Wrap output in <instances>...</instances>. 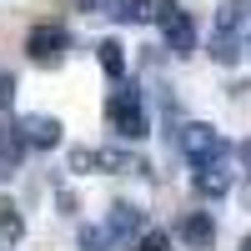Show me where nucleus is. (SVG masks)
I'll return each mask as SVG.
<instances>
[{"mask_svg": "<svg viewBox=\"0 0 251 251\" xmlns=\"http://www.w3.org/2000/svg\"><path fill=\"white\" fill-rule=\"evenodd\" d=\"M151 20L161 25V35H166V46H171L176 55H191V50H196V20H191V10H181L176 0H156V10H151Z\"/></svg>", "mask_w": 251, "mask_h": 251, "instance_id": "2", "label": "nucleus"}, {"mask_svg": "<svg viewBox=\"0 0 251 251\" xmlns=\"http://www.w3.org/2000/svg\"><path fill=\"white\" fill-rule=\"evenodd\" d=\"M15 166H20V136L15 126H0V181H10Z\"/></svg>", "mask_w": 251, "mask_h": 251, "instance_id": "9", "label": "nucleus"}, {"mask_svg": "<svg viewBox=\"0 0 251 251\" xmlns=\"http://www.w3.org/2000/svg\"><path fill=\"white\" fill-rule=\"evenodd\" d=\"M156 0H111V15L126 20V25H141V20H151Z\"/></svg>", "mask_w": 251, "mask_h": 251, "instance_id": "11", "label": "nucleus"}, {"mask_svg": "<svg viewBox=\"0 0 251 251\" xmlns=\"http://www.w3.org/2000/svg\"><path fill=\"white\" fill-rule=\"evenodd\" d=\"M241 161H246V166H251V141H246V146H241Z\"/></svg>", "mask_w": 251, "mask_h": 251, "instance_id": "20", "label": "nucleus"}, {"mask_svg": "<svg viewBox=\"0 0 251 251\" xmlns=\"http://www.w3.org/2000/svg\"><path fill=\"white\" fill-rule=\"evenodd\" d=\"M241 15H246V0H226L221 15H216V35H236L241 30Z\"/></svg>", "mask_w": 251, "mask_h": 251, "instance_id": "12", "label": "nucleus"}, {"mask_svg": "<svg viewBox=\"0 0 251 251\" xmlns=\"http://www.w3.org/2000/svg\"><path fill=\"white\" fill-rule=\"evenodd\" d=\"M226 186H231V176L221 171V161L196 166V191H201V196H226Z\"/></svg>", "mask_w": 251, "mask_h": 251, "instance_id": "10", "label": "nucleus"}, {"mask_svg": "<svg viewBox=\"0 0 251 251\" xmlns=\"http://www.w3.org/2000/svg\"><path fill=\"white\" fill-rule=\"evenodd\" d=\"M96 166H100V151H86V146L71 151V171H96Z\"/></svg>", "mask_w": 251, "mask_h": 251, "instance_id": "15", "label": "nucleus"}, {"mask_svg": "<svg viewBox=\"0 0 251 251\" xmlns=\"http://www.w3.org/2000/svg\"><path fill=\"white\" fill-rule=\"evenodd\" d=\"M80 251H106V231H86L80 236Z\"/></svg>", "mask_w": 251, "mask_h": 251, "instance_id": "18", "label": "nucleus"}, {"mask_svg": "<svg viewBox=\"0 0 251 251\" xmlns=\"http://www.w3.org/2000/svg\"><path fill=\"white\" fill-rule=\"evenodd\" d=\"M15 131H20V146H35V151L60 146V121H55V116H25Z\"/></svg>", "mask_w": 251, "mask_h": 251, "instance_id": "5", "label": "nucleus"}, {"mask_svg": "<svg viewBox=\"0 0 251 251\" xmlns=\"http://www.w3.org/2000/svg\"><path fill=\"white\" fill-rule=\"evenodd\" d=\"M0 236H5V241H20V216H15L10 201H0Z\"/></svg>", "mask_w": 251, "mask_h": 251, "instance_id": "14", "label": "nucleus"}, {"mask_svg": "<svg viewBox=\"0 0 251 251\" xmlns=\"http://www.w3.org/2000/svg\"><path fill=\"white\" fill-rule=\"evenodd\" d=\"M181 151L191 156L196 166H211L226 156V141L216 136V126H206V121H191V126H181Z\"/></svg>", "mask_w": 251, "mask_h": 251, "instance_id": "3", "label": "nucleus"}, {"mask_svg": "<svg viewBox=\"0 0 251 251\" xmlns=\"http://www.w3.org/2000/svg\"><path fill=\"white\" fill-rule=\"evenodd\" d=\"M10 100H15V75L0 71V106H10Z\"/></svg>", "mask_w": 251, "mask_h": 251, "instance_id": "17", "label": "nucleus"}, {"mask_svg": "<svg viewBox=\"0 0 251 251\" xmlns=\"http://www.w3.org/2000/svg\"><path fill=\"white\" fill-rule=\"evenodd\" d=\"M106 121H111V131L126 136V141H141L146 131H151V121H146V106H141V91H136V86H121V91L106 100Z\"/></svg>", "mask_w": 251, "mask_h": 251, "instance_id": "1", "label": "nucleus"}, {"mask_svg": "<svg viewBox=\"0 0 251 251\" xmlns=\"http://www.w3.org/2000/svg\"><path fill=\"white\" fill-rule=\"evenodd\" d=\"M100 231H106V241H126V236H136V231H141V211H136L131 201H116Z\"/></svg>", "mask_w": 251, "mask_h": 251, "instance_id": "6", "label": "nucleus"}, {"mask_svg": "<svg viewBox=\"0 0 251 251\" xmlns=\"http://www.w3.org/2000/svg\"><path fill=\"white\" fill-rule=\"evenodd\" d=\"M96 60H100V71H106L111 80L126 75V50H121V40H116V35H106V40L96 46Z\"/></svg>", "mask_w": 251, "mask_h": 251, "instance_id": "8", "label": "nucleus"}, {"mask_svg": "<svg viewBox=\"0 0 251 251\" xmlns=\"http://www.w3.org/2000/svg\"><path fill=\"white\" fill-rule=\"evenodd\" d=\"M66 46H71V35H66V25H55V20H40V25H30V35H25V50H30V60H40V66H55V60L66 55Z\"/></svg>", "mask_w": 251, "mask_h": 251, "instance_id": "4", "label": "nucleus"}, {"mask_svg": "<svg viewBox=\"0 0 251 251\" xmlns=\"http://www.w3.org/2000/svg\"><path fill=\"white\" fill-rule=\"evenodd\" d=\"M75 10H111V0H75Z\"/></svg>", "mask_w": 251, "mask_h": 251, "instance_id": "19", "label": "nucleus"}, {"mask_svg": "<svg viewBox=\"0 0 251 251\" xmlns=\"http://www.w3.org/2000/svg\"><path fill=\"white\" fill-rule=\"evenodd\" d=\"M176 231H181L186 246H211V241H216V221L206 216V211H191V216L176 226Z\"/></svg>", "mask_w": 251, "mask_h": 251, "instance_id": "7", "label": "nucleus"}, {"mask_svg": "<svg viewBox=\"0 0 251 251\" xmlns=\"http://www.w3.org/2000/svg\"><path fill=\"white\" fill-rule=\"evenodd\" d=\"M166 246H171V236H166V231H146L136 251H166Z\"/></svg>", "mask_w": 251, "mask_h": 251, "instance_id": "16", "label": "nucleus"}, {"mask_svg": "<svg viewBox=\"0 0 251 251\" xmlns=\"http://www.w3.org/2000/svg\"><path fill=\"white\" fill-rule=\"evenodd\" d=\"M241 251H251V236H246V241H241Z\"/></svg>", "mask_w": 251, "mask_h": 251, "instance_id": "21", "label": "nucleus"}, {"mask_svg": "<svg viewBox=\"0 0 251 251\" xmlns=\"http://www.w3.org/2000/svg\"><path fill=\"white\" fill-rule=\"evenodd\" d=\"M211 55L221 60V66H231V60H241V40L236 35H216L211 40Z\"/></svg>", "mask_w": 251, "mask_h": 251, "instance_id": "13", "label": "nucleus"}]
</instances>
